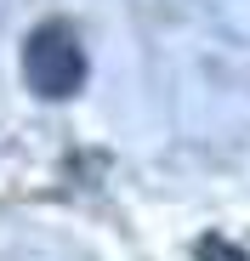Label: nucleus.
<instances>
[{"mask_svg": "<svg viewBox=\"0 0 250 261\" xmlns=\"http://www.w3.org/2000/svg\"><path fill=\"white\" fill-rule=\"evenodd\" d=\"M23 80L34 85L40 97H74L86 85V51H80V34L68 23H40L23 46Z\"/></svg>", "mask_w": 250, "mask_h": 261, "instance_id": "nucleus-1", "label": "nucleus"}, {"mask_svg": "<svg viewBox=\"0 0 250 261\" xmlns=\"http://www.w3.org/2000/svg\"><path fill=\"white\" fill-rule=\"evenodd\" d=\"M193 255H199V261H250V255H244V250H239L233 239H222V233L199 239V244H193Z\"/></svg>", "mask_w": 250, "mask_h": 261, "instance_id": "nucleus-2", "label": "nucleus"}]
</instances>
